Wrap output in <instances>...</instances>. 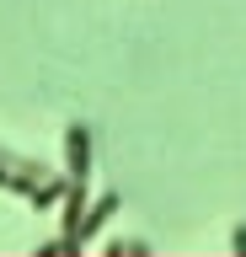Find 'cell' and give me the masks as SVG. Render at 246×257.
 I'll use <instances>...</instances> for the list:
<instances>
[{"label":"cell","instance_id":"obj_4","mask_svg":"<svg viewBox=\"0 0 246 257\" xmlns=\"http://www.w3.org/2000/svg\"><path fill=\"white\" fill-rule=\"evenodd\" d=\"M86 209H91V198H86V182H70V188H65V214H59V236H75V230H81Z\"/></svg>","mask_w":246,"mask_h":257},{"label":"cell","instance_id":"obj_6","mask_svg":"<svg viewBox=\"0 0 246 257\" xmlns=\"http://www.w3.org/2000/svg\"><path fill=\"white\" fill-rule=\"evenodd\" d=\"M38 257H81V241H75V236H59V241H43V246H38Z\"/></svg>","mask_w":246,"mask_h":257},{"label":"cell","instance_id":"obj_2","mask_svg":"<svg viewBox=\"0 0 246 257\" xmlns=\"http://www.w3.org/2000/svg\"><path fill=\"white\" fill-rule=\"evenodd\" d=\"M65 182H91V128L86 123L65 128Z\"/></svg>","mask_w":246,"mask_h":257},{"label":"cell","instance_id":"obj_7","mask_svg":"<svg viewBox=\"0 0 246 257\" xmlns=\"http://www.w3.org/2000/svg\"><path fill=\"white\" fill-rule=\"evenodd\" d=\"M107 257H150V241H113Z\"/></svg>","mask_w":246,"mask_h":257},{"label":"cell","instance_id":"obj_5","mask_svg":"<svg viewBox=\"0 0 246 257\" xmlns=\"http://www.w3.org/2000/svg\"><path fill=\"white\" fill-rule=\"evenodd\" d=\"M65 177H49L43 188H33V209H54V204H65Z\"/></svg>","mask_w":246,"mask_h":257},{"label":"cell","instance_id":"obj_8","mask_svg":"<svg viewBox=\"0 0 246 257\" xmlns=\"http://www.w3.org/2000/svg\"><path fill=\"white\" fill-rule=\"evenodd\" d=\"M230 252H235V257H246V225H235V236H230Z\"/></svg>","mask_w":246,"mask_h":257},{"label":"cell","instance_id":"obj_3","mask_svg":"<svg viewBox=\"0 0 246 257\" xmlns=\"http://www.w3.org/2000/svg\"><path fill=\"white\" fill-rule=\"evenodd\" d=\"M118 204H123L118 193H102L97 204L86 209V220H81V230H75V241H81V246H86V241H91V236H97V230H102V225H107V220H113V214H118Z\"/></svg>","mask_w":246,"mask_h":257},{"label":"cell","instance_id":"obj_1","mask_svg":"<svg viewBox=\"0 0 246 257\" xmlns=\"http://www.w3.org/2000/svg\"><path fill=\"white\" fill-rule=\"evenodd\" d=\"M49 172L38 166V161H22V156H6L0 150V188L6 193H22V198H33V188H43Z\"/></svg>","mask_w":246,"mask_h":257}]
</instances>
